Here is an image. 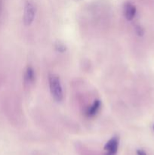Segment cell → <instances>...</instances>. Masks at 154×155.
I'll return each mask as SVG.
<instances>
[{
	"mask_svg": "<svg viewBox=\"0 0 154 155\" xmlns=\"http://www.w3.org/2000/svg\"><path fill=\"white\" fill-rule=\"evenodd\" d=\"M48 85L52 98L57 102H60L63 98V93L60 77L54 74H50L48 75Z\"/></svg>",
	"mask_w": 154,
	"mask_h": 155,
	"instance_id": "1",
	"label": "cell"
},
{
	"mask_svg": "<svg viewBox=\"0 0 154 155\" xmlns=\"http://www.w3.org/2000/svg\"><path fill=\"white\" fill-rule=\"evenodd\" d=\"M36 7L33 2L27 1L24 6V12L23 21L26 26H30L33 24L36 16Z\"/></svg>",
	"mask_w": 154,
	"mask_h": 155,
	"instance_id": "2",
	"label": "cell"
},
{
	"mask_svg": "<svg viewBox=\"0 0 154 155\" xmlns=\"http://www.w3.org/2000/svg\"><path fill=\"white\" fill-rule=\"evenodd\" d=\"M119 139L118 136H113L110 139L104 146L106 151L105 155H116L119 148Z\"/></svg>",
	"mask_w": 154,
	"mask_h": 155,
	"instance_id": "3",
	"label": "cell"
},
{
	"mask_svg": "<svg viewBox=\"0 0 154 155\" xmlns=\"http://www.w3.org/2000/svg\"><path fill=\"white\" fill-rule=\"evenodd\" d=\"M137 14V8L130 2H127L123 5V15L125 19L131 21L135 18Z\"/></svg>",
	"mask_w": 154,
	"mask_h": 155,
	"instance_id": "4",
	"label": "cell"
},
{
	"mask_svg": "<svg viewBox=\"0 0 154 155\" xmlns=\"http://www.w3.org/2000/svg\"><path fill=\"white\" fill-rule=\"evenodd\" d=\"M101 107V101L99 99H96L94 101V102L92 103L91 105L89 106L87 108L85 112V115L87 116V117L88 118H92L95 117L98 113L99 112L100 109Z\"/></svg>",
	"mask_w": 154,
	"mask_h": 155,
	"instance_id": "5",
	"label": "cell"
},
{
	"mask_svg": "<svg viewBox=\"0 0 154 155\" xmlns=\"http://www.w3.org/2000/svg\"><path fill=\"white\" fill-rule=\"evenodd\" d=\"M35 81V71L32 66H27L24 71V82L27 86H30Z\"/></svg>",
	"mask_w": 154,
	"mask_h": 155,
	"instance_id": "6",
	"label": "cell"
},
{
	"mask_svg": "<svg viewBox=\"0 0 154 155\" xmlns=\"http://www.w3.org/2000/svg\"><path fill=\"white\" fill-rule=\"evenodd\" d=\"M55 49L57 50L58 52L63 53L64 51H66V48L63 44L61 43V42H57V43L55 44Z\"/></svg>",
	"mask_w": 154,
	"mask_h": 155,
	"instance_id": "7",
	"label": "cell"
},
{
	"mask_svg": "<svg viewBox=\"0 0 154 155\" xmlns=\"http://www.w3.org/2000/svg\"><path fill=\"white\" fill-rule=\"evenodd\" d=\"M135 32L137 33V35H138L139 36H142L143 35V33H144V30H143V29L140 26H137L135 27Z\"/></svg>",
	"mask_w": 154,
	"mask_h": 155,
	"instance_id": "8",
	"label": "cell"
},
{
	"mask_svg": "<svg viewBox=\"0 0 154 155\" xmlns=\"http://www.w3.org/2000/svg\"><path fill=\"white\" fill-rule=\"evenodd\" d=\"M137 155H146V153H145L143 151H142V150H138V151H137Z\"/></svg>",
	"mask_w": 154,
	"mask_h": 155,
	"instance_id": "9",
	"label": "cell"
},
{
	"mask_svg": "<svg viewBox=\"0 0 154 155\" xmlns=\"http://www.w3.org/2000/svg\"><path fill=\"white\" fill-rule=\"evenodd\" d=\"M1 8H2V2H1V0H0V10H1Z\"/></svg>",
	"mask_w": 154,
	"mask_h": 155,
	"instance_id": "10",
	"label": "cell"
},
{
	"mask_svg": "<svg viewBox=\"0 0 154 155\" xmlns=\"http://www.w3.org/2000/svg\"><path fill=\"white\" fill-rule=\"evenodd\" d=\"M153 130H154V125H153Z\"/></svg>",
	"mask_w": 154,
	"mask_h": 155,
	"instance_id": "11",
	"label": "cell"
}]
</instances>
